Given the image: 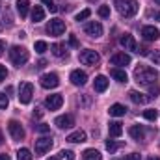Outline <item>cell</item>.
I'll return each instance as SVG.
<instances>
[{"label":"cell","instance_id":"cell-1","mask_svg":"<svg viewBox=\"0 0 160 160\" xmlns=\"http://www.w3.org/2000/svg\"><path fill=\"white\" fill-rule=\"evenodd\" d=\"M134 80L140 86H151L158 80V71H155L153 67H147V65H140L134 71Z\"/></svg>","mask_w":160,"mask_h":160},{"label":"cell","instance_id":"cell-2","mask_svg":"<svg viewBox=\"0 0 160 160\" xmlns=\"http://www.w3.org/2000/svg\"><path fill=\"white\" fill-rule=\"evenodd\" d=\"M114 6L123 17H134L138 13V2L136 0H116Z\"/></svg>","mask_w":160,"mask_h":160},{"label":"cell","instance_id":"cell-3","mask_svg":"<svg viewBox=\"0 0 160 160\" xmlns=\"http://www.w3.org/2000/svg\"><path fill=\"white\" fill-rule=\"evenodd\" d=\"M28 58H30V54H28V50H26L24 47L15 45V47L9 48V60L13 62V65L21 67V65H24V63L28 62Z\"/></svg>","mask_w":160,"mask_h":160},{"label":"cell","instance_id":"cell-4","mask_svg":"<svg viewBox=\"0 0 160 160\" xmlns=\"http://www.w3.org/2000/svg\"><path fill=\"white\" fill-rule=\"evenodd\" d=\"M32 95H34V86L30 82H22L19 88V101L22 104H28L32 101Z\"/></svg>","mask_w":160,"mask_h":160},{"label":"cell","instance_id":"cell-5","mask_svg":"<svg viewBox=\"0 0 160 160\" xmlns=\"http://www.w3.org/2000/svg\"><path fill=\"white\" fill-rule=\"evenodd\" d=\"M8 130H9V134H11V138L15 140V142H19V140H22L24 138V128L21 127V123L15 119H11L8 123Z\"/></svg>","mask_w":160,"mask_h":160},{"label":"cell","instance_id":"cell-6","mask_svg":"<svg viewBox=\"0 0 160 160\" xmlns=\"http://www.w3.org/2000/svg\"><path fill=\"white\" fill-rule=\"evenodd\" d=\"M47 32L50 36H62L65 32V22L60 21V19H52L48 24H47Z\"/></svg>","mask_w":160,"mask_h":160},{"label":"cell","instance_id":"cell-7","mask_svg":"<svg viewBox=\"0 0 160 160\" xmlns=\"http://www.w3.org/2000/svg\"><path fill=\"white\" fill-rule=\"evenodd\" d=\"M80 62L84 65H97L101 62V56L95 50H84V52H80Z\"/></svg>","mask_w":160,"mask_h":160},{"label":"cell","instance_id":"cell-8","mask_svg":"<svg viewBox=\"0 0 160 160\" xmlns=\"http://www.w3.org/2000/svg\"><path fill=\"white\" fill-rule=\"evenodd\" d=\"M41 86L45 89H52V88H58L60 86V77L56 73H47L41 77Z\"/></svg>","mask_w":160,"mask_h":160},{"label":"cell","instance_id":"cell-9","mask_svg":"<svg viewBox=\"0 0 160 160\" xmlns=\"http://www.w3.org/2000/svg\"><path fill=\"white\" fill-rule=\"evenodd\" d=\"M84 32H86L89 38H101L104 30H102V24H101V22L91 21V22H88V24L84 26Z\"/></svg>","mask_w":160,"mask_h":160},{"label":"cell","instance_id":"cell-10","mask_svg":"<svg viewBox=\"0 0 160 160\" xmlns=\"http://www.w3.org/2000/svg\"><path fill=\"white\" fill-rule=\"evenodd\" d=\"M62 104H63V97H62L60 93L48 95V97L45 99V106H47L48 110H58V108H62Z\"/></svg>","mask_w":160,"mask_h":160},{"label":"cell","instance_id":"cell-11","mask_svg":"<svg viewBox=\"0 0 160 160\" xmlns=\"http://www.w3.org/2000/svg\"><path fill=\"white\" fill-rule=\"evenodd\" d=\"M50 147H52V138L43 136L39 140H36V153L38 155H45L47 151H50Z\"/></svg>","mask_w":160,"mask_h":160},{"label":"cell","instance_id":"cell-12","mask_svg":"<svg viewBox=\"0 0 160 160\" xmlns=\"http://www.w3.org/2000/svg\"><path fill=\"white\" fill-rule=\"evenodd\" d=\"M54 125H56L58 128H71V127L75 125V118H73L71 114L58 116V118H56V121H54Z\"/></svg>","mask_w":160,"mask_h":160},{"label":"cell","instance_id":"cell-13","mask_svg":"<svg viewBox=\"0 0 160 160\" xmlns=\"http://www.w3.org/2000/svg\"><path fill=\"white\" fill-rule=\"evenodd\" d=\"M142 38L145 41H157L160 38L158 28H155V26H143L142 28Z\"/></svg>","mask_w":160,"mask_h":160},{"label":"cell","instance_id":"cell-14","mask_svg":"<svg viewBox=\"0 0 160 160\" xmlns=\"http://www.w3.org/2000/svg\"><path fill=\"white\" fill-rule=\"evenodd\" d=\"M119 43L125 50H134V52H138V45H136V41H134V38H132L130 34H123Z\"/></svg>","mask_w":160,"mask_h":160},{"label":"cell","instance_id":"cell-15","mask_svg":"<svg viewBox=\"0 0 160 160\" xmlns=\"http://www.w3.org/2000/svg\"><path fill=\"white\" fill-rule=\"evenodd\" d=\"M69 78H71V82H73L75 86H84V84L88 82V75H86L84 71H80V69H75Z\"/></svg>","mask_w":160,"mask_h":160},{"label":"cell","instance_id":"cell-16","mask_svg":"<svg viewBox=\"0 0 160 160\" xmlns=\"http://www.w3.org/2000/svg\"><path fill=\"white\" fill-rule=\"evenodd\" d=\"M110 62H112V65H128L130 63V56L125 54V52H118V54H114L110 58Z\"/></svg>","mask_w":160,"mask_h":160},{"label":"cell","instance_id":"cell-17","mask_svg":"<svg viewBox=\"0 0 160 160\" xmlns=\"http://www.w3.org/2000/svg\"><path fill=\"white\" fill-rule=\"evenodd\" d=\"M93 88H95V91H99V93L106 91V88H108V78H106L104 75H99V77H95Z\"/></svg>","mask_w":160,"mask_h":160},{"label":"cell","instance_id":"cell-18","mask_svg":"<svg viewBox=\"0 0 160 160\" xmlns=\"http://www.w3.org/2000/svg\"><path fill=\"white\" fill-rule=\"evenodd\" d=\"M108 114L114 116V118H121V116L127 114V108H125L123 104H119V102H116V104H112V106L108 108Z\"/></svg>","mask_w":160,"mask_h":160},{"label":"cell","instance_id":"cell-19","mask_svg":"<svg viewBox=\"0 0 160 160\" xmlns=\"http://www.w3.org/2000/svg\"><path fill=\"white\" fill-rule=\"evenodd\" d=\"M108 132H110V136L119 138L121 134H123V127H121L119 121H112V123L108 125Z\"/></svg>","mask_w":160,"mask_h":160},{"label":"cell","instance_id":"cell-20","mask_svg":"<svg viewBox=\"0 0 160 160\" xmlns=\"http://www.w3.org/2000/svg\"><path fill=\"white\" fill-rule=\"evenodd\" d=\"M67 142H71V143H82V142H86V132L84 130H75L73 134L67 136Z\"/></svg>","mask_w":160,"mask_h":160},{"label":"cell","instance_id":"cell-21","mask_svg":"<svg viewBox=\"0 0 160 160\" xmlns=\"http://www.w3.org/2000/svg\"><path fill=\"white\" fill-rule=\"evenodd\" d=\"M128 95H130L132 102H136V104H145V102H149V99H151V97H145V95L140 93V91H130Z\"/></svg>","mask_w":160,"mask_h":160},{"label":"cell","instance_id":"cell-22","mask_svg":"<svg viewBox=\"0 0 160 160\" xmlns=\"http://www.w3.org/2000/svg\"><path fill=\"white\" fill-rule=\"evenodd\" d=\"M128 134L134 138V140H143V136H145V130H143V127H140V125H134V127H130V130H128Z\"/></svg>","mask_w":160,"mask_h":160},{"label":"cell","instance_id":"cell-23","mask_svg":"<svg viewBox=\"0 0 160 160\" xmlns=\"http://www.w3.org/2000/svg\"><path fill=\"white\" fill-rule=\"evenodd\" d=\"M17 11H19V15L21 17H26L28 15V9H30V2L28 0H17Z\"/></svg>","mask_w":160,"mask_h":160},{"label":"cell","instance_id":"cell-24","mask_svg":"<svg viewBox=\"0 0 160 160\" xmlns=\"http://www.w3.org/2000/svg\"><path fill=\"white\" fill-rule=\"evenodd\" d=\"M110 75L118 80V82H127V80H128L127 73H125V69H119V67H114V69L110 71Z\"/></svg>","mask_w":160,"mask_h":160},{"label":"cell","instance_id":"cell-25","mask_svg":"<svg viewBox=\"0 0 160 160\" xmlns=\"http://www.w3.org/2000/svg\"><path fill=\"white\" fill-rule=\"evenodd\" d=\"M43 19H45V9L41 6H34V9H32V21L34 22H41Z\"/></svg>","mask_w":160,"mask_h":160},{"label":"cell","instance_id":"cell-26","mask_svg":"<svg viewBox=\"0 0 160 160\" xmlns=\"http://www.w3.org/2000/svg\"><path fill=\"white\" fill-rule=\"evenodd\" d=\"M84 160H102V157L97 149H86L84 151Z\"/></svg>","mask_w":160,"mask_h":160},{"label":"cell","instance_id":"cell-27","mask_svg":"<svg viewBox=\"0 0 160 160\" xmlns=\"http://www.w3.org/2000/svg\"><path fill=\"white\" fill-rule=\"evenodd\" d=\"M50 50H52V54H54L56 58H62V56H65V54H67V52H65V47H63V45H60V43L50 45Z\"/></svg>","mask_w":160,"mask_h":160},{"label":"cell","instance_id":"cell-28","mask_svg":"<svg viewBox=\"0 0 160 160\" xmlns=\"http://www.w3.org/2000/svg\"><path fill=\"white\" fill-rule=\"evenodd\" d=\"M17 160H34V157H32L30 149L22 147V149H19V151H17Z\"/></svg>","mask_w":160,"mask_h":160},{"label":"cell","instance_id":"cell-29","mask_svg":"<svg viewBox=\"0 0 160 160\" xmlns=\"http://www.w3.org/2000/svg\"><path fill=\"white\" fill-rule=\"evenodd\" d=\"M34 48H36V52H38V54H43V52H47V50H48V47H47V43H45V41H36V43H34Z\"/></svg>","mask_w":160,"mask_h":160},{"label":"cell","instance_id":"cell-30","mask_svg":"<svg viewBox=\"0 0 160 160\" xmlns=\"http://www.w3.org/2000/svg\"><path fill=\"white\" fill-rule=\"evenodd\" d=\"M89 15H91V9H89V8H86V9H82L80 13H77V17H75V19L80 22V21H86Z\"/></svg>","mask_w":160,"mask_h":160},{"label":"cell","instance_id":"cell-31","mask_svg":"<svg viewBox=\"0 0 160 160\" xmlns=\"http://www.w3.org/2000/svg\"><path fill=\"white\" fill-rule=\"evenodd\" d=\"M143 118L147 121H155L158 118V112H157V110H145V112H143Z\"/></svg>","mask_w":160,"mask_h":160},{"label":"cell","instance_id":"cell-32","mask_svg":"<svg viewBox=\"0 0 160 160\" xmlns=\"http://www.w3.org/2000/svg\"><path fill=\"white\" fill-rule=\"evenodd\" d=\"M41 2L48 8V11H50V13H58V6L54 4V0H41Z\"/></svg>","mask_w":160,"mask_h":160},{"label":"cell","instance_id":"cell-33","mask_svg":"<svg viewBox=\"0 0 160 160\" xmlns=\"http://www.w3.org/2000/svg\"><path fill=\"white\" fill-rule=\"evenodd\" d=\"M99 15H101L102 19H108V17H110V6H101V8H99Z\"/></svg>","mask_w":160,"mask_h":160},{"label":"cell","instance_id":"cell-34","mask_svg":"<svg viewBox=\"0 0 160 160\" xmlns=\"http://www.w3.org/2000/svg\"><path fill=\"white\" fill-rule=\"evenodd\" d=\"M119 145H121V143H116L114 140H108V142H106V149H108L110 153H114V151H118V147H119Z\"/></svg>","mask_w":160,"mask_h":160},{"label":"cell","instance_id":"cell-35","mask_svg":"<svg viewBox=\"0 0 160 160\" xmlns=\"http://www.w3.org/2000/svg\"><path fill=\"white\" fill-rule=\"evenodd\" d=\"M36 130L41 132V134H47V132H50V127L45 125V123H39V125H36Z\"/></svg>","mask_w":160,"mask_h":160},{"label":"cell","instance_id":"cell-36","mask_svg":"<svg viewBox=\"0 0 160 160\" xmlns=\"http://www.w3.org/2000/svg\"><path fill=\"white\" fill-rule=\"evenodd\" d=\"M158 93H160V88L157 84H151V86H149V95H151V97H158Z\"/></svg>","mask_w":160,"mask_h":160},{"label":"cell","instance_id":"cell-37","mask_svg":"<svg viewBox=\"0 0 160 160\" xmlns=\"http://www.w3.org/2000/svg\"><path fill=\"white\" fill-rule=\"evenodd\" d=\"M8 104H9L8 95L6 93H0V108H8Z\"/></svg>","mask_w":160,"mask_h":160},{"label":"cell","instance_id":"cell-38","mask_svg":"<svg viewBox=\"0 0 160 160\" xmlns=\"http://www.w3.org/2000/svg\"><path fill=\"white\" fill-rule=\"evenodd\" d=\"M149 58H151V60H153L157 65H160V50H155V52H151V54H149Z\"/></svg>","mask_w":160,"mask_h":160},{"label":"cell","instance_id":"cell-39","mask_svg":"<svg viewBox=\"0 0 160 160\" xmlns=\"http://www.w3.org/2000/svg\"><path fill=\"white\" fill-rule=\"evenodd\" d=\"M60 155H62V157H63V158H67V160H75V158H77V157H75V153H73V151H62V153H60Z\"/></svg>","mask_w":160,"mask_h":160},{"label":"cell","instance_id":"cell-40","mask_svg":"<svg viewBox=\"0 0 160 160\" xmlns=\"http://www.w3.org/2000/svg\"><path fill=\"white\" fill-rule=\"evenodd\" d=\"M6 77H8V69L0 63V82H2V80H6Z\"/></svg>","mask_w":160,"mask_h":160},{"label":"cell","instance_id":"cell-41","mask_svg":"<svg viewBox=\"0 0 160 160\" xmlns=\"http://www.w3.org/2000/svg\"><path fill=\"white\" fill-rule=\"evenodd\" d=\"M121 160H140V155L138 153H132V155H127L125 158H121Z\"/></svg>","mask_w":160,"mask_h":160},{"label":"cell","instance_id":"cell-42","mask_svg":"<svg viewBox=\"0 0 160 160\" xmlns=\"http://www.w3.org/2000/svg\"><path fill=\"white\" fill-rule=\"evenodd\" d=\"M69 43H71L73 47H78V41H77V38H75V36H69Z\"/></svg>","mask_w":160,"mask_h":160},{"label":"cell","instance_id":"cell-43","mask_svg":"<svg viewBox=\"0 0 160 160\" xmlns=\"http://www.w3.org/2000/svg\"><path fill=\"white\" fill-rule=\"evenodd\" d=\"M41 116H43V110L41 108H36L34 110V118H41Z\"/></svg>","mask_w":160,"mask_h":160},{"label":"cell","instance_id":"cell-44","mask_svg":"<svg viewBox=\"0 0 160 160\" xmlns=\"http://www.w3.org/2000/svg\"><path fill=\"white\" fill-rule=\"evenodd\" d=\"M4 50H6V41H2V39H0V56L4 54Z\"/></svg>","mask_w":160,"mask_h":160},{"label":"cell","instance_id":"cell-45","mask_svg":"<svg viewBox=\"0 0 160 160\" xmlns=\"http://www.w3.org/2000/svg\"><path fill=\"white\" fill-rule=\"evenodd\" d=\"M45 65H47V62H45V60H39V62H38V67H39V69H43Z\"/></svg>","mask_w":160,"mask_h":160},{"label":"cell","instance_id":"cell-46","mask_svg":"<svg viewBox=\"0 0 160 160\" xmlns=\"http://www.w3.org/2000/svg\"><path fill=\"white\" fill-rule=\"evenodd\" d=\"M0 160H11V158H9V155H0Z\"/></svg>","mask_w":160,"mask_h":160},{"label":"cell","instance_id":"cell-47","mask_svg":"<svg viewBox=\"0 0 160 160\" xmlns=\"http://www.w3.org/2000/svg\"><path fill=\"white\" fill-rule=\"evenodd\" d=\"M2 142H4V136H2V130H0V145H2Z\"/></svg>","mask_w":160,"mask_h":160},{"label":"cell","instance_id":"cell-48","mask_svg":"<svg viewBox=\"0 0 160 160\" xmlns=\"http://www.w3.org/2000/svg\"><path fill=\"white\" fill-rule=\"evenodd\" d=\"M147 160H160V158H158V157H149Z\"/></svg>","mask_w":160,"mask_h":160},{"label":"cell","instance_id":"cell-49","mask_svg":"<svg viewBox=\"0 0 160 160\" xmlns=\"http://www.w3.org/2000/svg\"><path fill=\"white\" fill-rule=\"evenodd\" d=\"M47 160H58V157H52V158H47Z\"/></svg>","mask_w":160,"mask_h":160},{"label":"cell","instance_id":"cell-50","mask_svg":"<svg viewBox=\"0 0 160 160\" xmlns=\"http://www.w3.org/2000/svg\"><path fill=\"white\" fill-rule=\"evenodd\" d=\"M155 2H157V4H160V0H155Z\"/></svg>","mask_w":160,"mask_h":160},{"label":"cell","instance_id":"cell-51","mask_svg":"<svg viewBox=\"0 0 160 160\" xmlns=\"http://www.w3.org/2000/svg\"><path fill=\"white\" fill-rule=\"evenodd\" d=\"M0 28H2V26H0Z\"/></svg>","mask_w":160,"mask_h":160}]
</instances>
